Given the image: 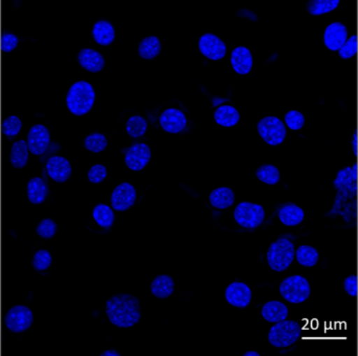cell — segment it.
<instances>
[{
  "instance_id": "6da1fadb",
  "label": "cell",
  "mask_w": 358,
  "mask_h": 356,
  "mask_svg": "<svg viewBox=\"0 0 358 356\" xmlns=\"http://www.w3.org/2000/svg\"><path fill=\"white\" fill-rule=\"evenodd\" d=\"M106 315L113 325L119 328H130L140 322V300L129 294H117L106 303Z\"/></svg>"
},
{
  "instance_id": "7a4b0ae2",
  "label": "cell",
  "mask_w": 358,
  "mask_h": 356,
  "mask_svg": "<svg viewBox=\"0 0 358 356\" xmlns=\"http://www.w3.org/2000/svg\"><path fill=\"white\" fill-rule=\"evenodd\" d=\"M94 101H96V92L92 84L86 81L76 82L69 88L67 94V108L73 115L81 117L92 111Z\"/></svg>"
},
{
  "instance_id": "3957f363",
  "label": "cell",
  "mask_w": 358,
  "mask_h": 356,
  "mask_svg": "<svg viewBox=\"0 0 358 356\" xmlns=\"http://www.w3.org/2000/svg\"><path fill=\"white\" fill-rule=\"evenodd\" d=\"M296 250L294 243L286 238L275 240L267 252V263L273 271L281 273L294 262Z\"/></svg>"
},
{
  "instance_id": "277c9868",
  "label": "cell",
  "mask_w": 358,
  "mask_h": 356,
  "mask_svg": "<svg viewBox=\"0 0 358 356\" xmlns=\"http://www.w3.org/2000/svg\"><path fill=\"white\" fill-rule=\"evenodd\" d=\"M302 328L296 321H284L275 323L269 330L268 342L275 348H287L300 340Z\"/></svg>"
},
{
  "instance_id": "5b68a950",
  "label": "cell",
  "mask_w": 358,
  "mask_h": 356,
  "mask_svg": "<svg viewBox=\"0 0 358 356\" xmlns=\"http://www.w3.org/2000/svg\"><path fill=\"white\" fill-rule=\"evenodd\" d=\"M280 294L287 302L301 304L310 297V284L303 276H292L282 281Z\"/></svg>"
},
{
  "instance_id": "8992f818",
  "label": "cell",
  "mask_w": 358,
  "mask_h": 356,
  "mask_svg": "<svg viewBox=\"0 0 358 356\" xmlns=\"http://www.w3.org/2000/svg\"><path fill=\"white\" fill-rule=\"evenodd\" d=\"M234 217L238 225L245 229H256L265 219V211L260 204L241 202L236 206Z\"/></svg>"
},
{
  "instance_id": "52a82bcc",
  "label": "cell",
  "mask_w": 358,
  "mask_h": 356,
  "mask_svg": "<svg viewBox=\"0 0 358 356\" xmlns=\"http://www.w3.org/2000/svg\"><path fill=\"white\" fill-rule=\"evenodd\" d=\"M259 134L266 144L279 146L285 140L287 130L281 120L275 117H266L257 125Z\"/></svg>"
},
{
  "instance_id": "ba28073f",
  "label": "cell",
  "mask_w": 358,
  "mask_h": 356,
  "mask_svg": "<svg viewBox=\"0 0 358 356\" xmlns=\"http://www.w3.org/2000/svg\"><path fill=\"white\" fill-rule=\"evenodd\" d=\"M34 323L33 311L24 305L13 306L4 317V325L13 334H22Z\"/></svg>"
},
{
  "instance_id": "9c48e42d",
  "label": "cell",
  "mask_w": 358,
  "mask_h": 356,
  "mask_svg": "<svg viewBox=\"0 0 358 356\" xmlns=\"http://www.w3.org/2000/svg\"><path fill=\"white\" fill-rule=\"evenodd\" d=\"M27 146L31 155H43L50 144V134L48 128L41 124L33 126L27 136Z\"/></svg>"
},
{
  "instance_id": "30bf717a",
  "label": "cell",
  "mask_w": 358,
  "mask_h": 356,
  "mask_svg": "<svg viewBox=\"0 0 358 356\" xmlns=\"http://www.w3.org/2000/svg\"><path fill=\"white\" fill-rule=\"evenodd\" d=\"M136 190L131 183H123L113 190L111 204L115 211L124 212L129 210L136 201Z\"/></svg>"
},
{
  "instance_id": "8fae6325",
  "label": "cell",
  "mask_w": 358,
  "mask_h": 356,
  "mask_svg": "<svg viewBox=\"0 0 358 356\" xmlns=\"http://www.w3.org/2000/svg\"><path fill=\"white\" fill-rule=\"evenodd\" d=\"M200 52L210 60H221L227 55L224 42L214 34H204L199 39Z\"/></svg>"
},
{
  "instance_id": "7c38bea8",
  "label": "cell",
  "mask_w": 358,
  "mask_h": 356,
  "mask_svg": "<svg viewBox=\"0 0 358 356\" xmlns=\"http://www.w3.org/2000/svg\"><path fill=\"white\" fill-rule=\"evenodd\" d=\"M225 299L231 306L246 308L252 301V290L242 282L229 284L225 290Z\"/></svg>"
},
{
  "instance_id": "4fadbf2b",
  "label": "cell",
  "mask_w": 358,
  "mask_h": 356,
  "mask_svg": "<svg viewBox=\"0 0 358 356\" xmlns=\"http://www.w3.org/2000/svg\"><path fill=\"white\" fill-rule=\"evenodd\" d=\"M348 40V29L342 22H334L326 27L324 43L328 50L338 52Z\"/></svg>"
},
{
  "instance_id": "5bb4252c",
  "label": "cell",
  "mask_w": 358,
  "mask_h": 356,
  "mask_svg": "<svg viewBox=\"0 0 358 356\" xmlns=\"http://www.w3.org/2000/svg\"><path fill=\"white\" fill-rule=\"evenodd\" d=\"M151 159V150L148 145L136 144L130 147L126 153L125 163L132 171H141L144 169Z\"/></svg>"
},
{
  "instance_id": "9a60e30c",
  "label": "cell",
  "mask_w": 358,
  "mask_h": 356,
  "mask_svg": "<svg viewBox=\"0 0 358 356\" xmlns=\"http://www.w3.org/2000/svg\"><path fill=\"white\" fill-rule=\"evenodd\" d=\"M46 171L52 180L62 183L71 178L73 170L71 163L65 157L54 155L46 163Z\"/></svg>"
},
{
  "instance_id": "2e32d148",
  "label": "cell",
  "mask_w": 358,
  "mask_h": 356,
  "mask_svg": "<svg viewBox=\"0 0 358 356\" xmlns=\"http://www.w3.org/2000/svg\"><path fill=\"white\" fill-rule=\"evenodd\" d=\"M159 123L165 131L169 134H178L187 126V118L179 109L170 108L162 113Z\"/></svg>"
},
{
  "instance_id": "e0dca14e",
  "label": "cell",
  "mask_w": 358,
  "mask_h": 356,
  "mask_svg": "<svg viewBox=\"0 0 358 356\" xmlns=\"http://www.w3.org/2000/svg\"><path fill=\"white\" fill-rule=\"evenodd\" d=\"M80 65L90 73H99L105 67L104 57L92 48H83L78 55Z\"/></svg>"
},
{
  "instance_id": "ac0fdd59",
  "label": "cell",
  "mask_w": 358,
  "mask_h": 356,
  "mask_svg": "<svg viewBox=\"0 0 358 356\" xmlns=\"http://www.w3.org/2000/svg\"><path fill=\"white\" fill-rule=\"evenodd\" d=\"M231 65L235 69L236 73L239 75H246L250 73L252 69V52L248 48L244 46H239L235 48L231 52Z\"/></svg>"
},
{
  "instance_id": "d6986e66",
  "label": "cell",
  "mask_w": 358,
  "mask_h": 356,
  "mask_svg": "<svg viewBox=\"0 0 358 356\" xmlns=\"http://www.w3.org/2000/svg\"><path fill=\"white\" fill-rule=\"evenodd\" d=\"M261 313L265 321L275 324L287 319L289 311L284 303L280 301H269L264 304Z\"/></svg>"
},
{
  "instance_id": "ffe728a7",
  "label": "cell",
  "mask_w": 358,
  "mask_h": 356,
  "mask_svg": "<svg viewBox=\"0 0 358 356\" xmlns=\"http://www.w3.org/2000/svg\"><path fill=\"white\" fill-rule=\"evenodd\" d=\"M92 37L94 41L100 45L107 46L115 41V31L113 25L109 21L100 20L94 25Z\"/></svg>"
},
{
  "instance_id": "44dd1931",
  "label": "cell",
  "mask_w": 358,
  "mask_h": 356,
  "mask_svg": "<svg viewBox=\"0 0 358 356\" xmlns=\"http://www.w3.org/2000/svg\"><path fill=\"white\" fill-rule=\"evenodd\" d=\"M48 195V183L43 178H33L27 183V198L31 204H43Z\"/></svg>"
},
{
  "instance_id": "7402d4cb",
  "label": "cell",
  "mask_w": 358,
  "mask_h": 356,
  "mask_svg": "<svg viewBox=\"0 0 358 356\" xmlns=\"http://www.w3.org/2000/svg\"><path fill=\"white\" fill-rule=\"evenodd\" d=\"M305 213L302 208L294 204H287L279 211V219L287 227H296L304 220Z\"/></svg>"
},
{
  "instance_id": "603a6c76",
  "label": "cell",
  "mask_w": 358,
  "mask_h": 356,
  "mask_svg": "<svg viewBox=\"0 0 358 356\" xmlns=\"http://www.w3.org/2000/svg\"><path fill=\"white\" fill-rule=\"evenodd\" d=\"M176 283L172 277L159 275L151 283V292L157 299H167L173 294Z\"/></svg>"
},
{
  "instance_id": "cb8c5ba5",
  "label": "cell",
  "mask_w": 358,
  "mask_h": 356,
  "mask_svg": "<svg viewBox=\"0 0 358 356\" xmlns=\"http://www.w3.org/2000/svg\"><path fill=\"white\" fill-rule=\"evenodd\" d=\"M29 146L23 140L17 141L10 149V162L15 169H23L29 163Z\"/></svg>"
},
{
  "instance_id": "d4e9b609",
  "label": "cell",
  "mask_w": 358,
  "mask_h": 356,
  "mask_svg": "<svg viewBox=\"0 0 358 356\" xmlns=\"http://www.w3.org/2000/svg\"><path fill=\"white\" fill-rule=\"evenodd\" d=\"M210 202L214 208L224 210L233 206L235 202V194L229 187H218L210 192Z\"/></svg>"
},
{
  "instance_id": "484cf974",
  "label": "cell",
  "mask_w": 358,
  "mask_h": 356,
  "mask_svg": "<svg viewBox=\"0 0 358 356\" xmlns=\"http://www.w3.org/2000/svg\"><path fill=\"white\" fill-rule=\"evenodd\" d=\"M214 118L216 123L223 127H233L240 121V115L237 109L229 105L219 107L215 111Z\"/></svg>"
},
{
  "instance_id": "4316f807",
  "label": "cell",
  "mask_w": 358,
  "mask_h": 356,
  "mask_svg": "<svg viewBox=\"0 0 358 356\" xmlns=\"http://www.w3.org/2000/svg\"><path fill=\"white\" fill-rule=\"evenodd\" d=\"M162 52L161 40L155 36H150L142 40L138 46V55L145 60L157 58Z\"/></svg>"
},
{
  "instance_id": "83f0119b",
  "label": "cell",
  "mask_w": 358,
  "mask_h": 356,
  "mask_svg": "<svg viewBox=\"0 0 358 356\" xmlns=\"http://www.w3.org/2000/svg\"><path fill=\"white\" fill-rule=\"evenodd\" d=\"M296 261L302 266L313 267L320 260V254L317 248L310 245H301L296 252Z\"/></svg>"
},
{
  "instance_id": "f1b7e54d",
  "label": "cell",
  "mask_w": 358,
  "mask_h": 356,
  "mask_svg": "<svg viewBox=\"0 0 358 356\" xmlns=\"http://www.w3.org/2000/svg\"><path fill=\"white\" fill-rule=\"evenodd\" d=\"M92 216H94L96 222L104 229H109V227H113V222H115V213H113V208L107 204H98L94 208Z\"/></svg>"
},
{
  "instance_id": "f546056e",
  "label": "cell",
  "mask_w": 358,
  "mask_h": 356,
  "mask_svg": "<svg viewBox=\"0 0 358 356\" xmlns=\"http://www.w3.org/2000/svg\"><path fill=\"white\" fill-rule=\"evenodd\" d=\"M340 1L338 0H311L307 2V10L313 16L327 14L338 8Z\"/></svg>"
},
{
  "instance_id": "4dcf8cb0",
  "label": "cell",
  "mask_w": 358,
  "mask_h": 356,
  "mask_svg": "<svg viewBox=\"0 0 358 356\" xmlns=\"http://www.w3.org/2000/svg\"><path fill=\"white\" fill-rule=\"evenodd\" d=\"M256 176L259 180L271 185H277L281 179L279 169L275 166L269 165V164L260 166L257 170Z\"/></svg>"
},
{
  "instance_id": "1f68e13d",
  "label": "cell",
  "mask_w": 358,
  "mask_h": 356,
  "mask_svg": "<svg viewBox=\"0 0 358 356\" xmlns=\"http://www.w3.org/2000/svg\"><path fill=\"white\" fill-rule=\"evenodd\" d=\"M147 127H148V125H147L146 120L144 118L140 117V115H134V117L128 120L126 130L132 138H140V136L146 134Z\"/></svg>"
},
{
  "instance_id": "d6a6232c",
  "label": "cell",
  "mask_w": 358,
  "mask_h": 356,
  "mask_svg": "<svg viewBox=\"0 0 358 356\" xmlns=\"http://www.w3.org/2000/svg\"><path fill=\"white\" fill-rule=\"evenodd\" d=\"M107 145H108V141L106 136L101 134H90L84 141V147L94 153L102 152L107 148Z\"/></svg>"
},
{
  "instance_id": "836d02e7",
  "label": "cell",
  "mask_w": 358,
  "mask_h": 356,
  "mask_svg": "<svg viewBox=\"0 0 358 356\" xmlns=\"http://www.w3.org/2000/svg\"><path fill=\"white\" fill-rule=\"evenodd\" d=\"M52 263V257L48 250H40L34 254L31 265L37 271H44L50 269Z\"/></svg>"
},
{
  "instance_id": "e575fe53",
  "label": "cell",
  "mask_w": 358,
  "mask_h": 356,
  "mask_svg": "<svg viewBox=\"0 0 358 356\" xmlns=\"http://www.w3.org/2000/svg\"><path fill=\"white\" fill-rule=\"evenodd\" d=\"M22 128V122L16 115H10L4 120L1 125V132L8 138H13L18 136Z\"/></svg>"
},
{
  "instance_id": "d590c367",
  "label": "cell",
  "mask_w": 358,
  "mask_h": 356,
  "mask_svg": "<svg viewBox=\"0 0 358 356\" xmlns=\"http://www.w3.org/2000/svg\"><path fill=\"white\" fill-rule=\"evenodd\" d=\"M57 231H58V225L50 218L40 221L39 225H37V229H36L37 235L41 237L42 239H52L56 235Z\"/></svg>"
},
{
  "instance_id": "8d00e7d4",
  "label": "cell",
  "mask_w": 358,
  "mask_h": 356,
  "mask_svg": "<svg viewBox=\"0 0 358 356\" xmlns=\"http://www.w3.org/2000/svg\"><path fill=\"white\" fill-rule=\"evenodd\" d=\"M285 123L289 129L300 130L304 127L305 117L300 111H290L286 113Z\"/></svg>"
},
{
  "instance_id": "74e56055",
  "label": "cell",
  "mask_w": 358,
  "mask_h": 356,
  "mask_svg": "<svg viewBox=\"0 0 358 356\" xmlns=\"http://www.w3.org/2000/svg\"><path fill=\"white\" fill-rule=\"evenodd\" d=\"M357 36L353 35L352 37L348 38L346 43L343 45V48L338 50V54H340V57L342 59H351L357 54V48H358V42H357Z\"/></svg>"
},
{
  "instance_id": "f35d334b",
  "label": "cell",
  "mask_w": 358,
  "mask_h": 356,
  "mask_svg": "<svg viewBox=\"0 0 358 356\" xmlns=\"http://www.w3.org/2000/svg\"><path fill=\"white\" fill-rule=\"evenodd\" d=\"M107 176V169L103 165H94L88 171V180L92 183H101Z\"/></svg>"
},
{
  "instance_id": "ab89813d",
  "label": "cell",
  "mask_w": 358,
  "mask_h": 356,
  "mask_svg": "<svg viewBox=\"0 0 358 356\" xmlns=\"http://www.w3.org/2000/svg\"><path fill=\"white\" fill-rule=\"evenodd\" d=\"M18 38L13 34H4L1 36V41H0V48L2 52H10L14 50L18 45Z\"/></svg>"
},
{
  "instance_id": "60d3db41",
  "label": "cell",
  "mask_w": 358,
  "mask_h": 356,
  "mask_svg": "<svg viewBox=\"0 0 358 356\" xmlns=\"http://www.w3.org/2000/svg\"><path fill=\"white\" fill-rule=\"evenodd\" d=\"M345 290L351 297L357 296V277L355 275L349 276L344 282Z\"/></svg>"
},
{
  "instance_id": "b9f144b4",
  "label": "cell",
  "mask_w": 358,
  "mask_h": 356,
  "mask_svg": "<svg viewBox=\"0 0 358 356\" xmlns=\"http://www.w3.org/2000/svg\"><path fill=\"white\" fill-rule=\"evenodd\" d=\"M102 356H121L115 349H108V350L103 351Z\"/></svg>"
},
{
  "instance_id": "7bdbcfd3",
  "label": "cell",
  "mask_w": 358,
  "mask_h": 356,
  "mask_svg": "<svg viewBox=\"0 0 358 356\" xmlns=\"http://www.w3.org/2000/svg\"><path fill=\"white\" fill-rule=\"evenodd\" d=\"M244 356H260V353L257 351H246L243 355Z\"/></svg>"
},
{
  "instance_id": "ee69618b",
  "label": "cell",
  "mask_w": 358,
  "mask_h": 356,
  "mask_svg": "<svg viewBox=\"0 0 358 356\" xmlns=\"http://www.w3.org/2000/svg\"><path fill=\"white\" fill-rule=\"evenodd\" d=\"M0 27H1V18H0ZM0 41H1V35H0Z\"/></svg>"
},
{
  "instance_id": "f6af8a7d",
  "label": "cell",
  "mask_w": 358,
  "mask_h": 356,
  "mask_svg": "<svg viewBox=\"0 0 358 356\" xmlns=\"http://www.w3.org/2000/svg\"><path fill=\"white\" fill-rule=\"evenodd\" d=\"M0 155H1V142H0Z\"/></svg>"
},
{
  "instance_id": "bcb514c9",
  "label": "cell",
  "mask_w": 358,
  "mask_h": 356,
  "mask_svg": "<svg viewBox=\"0 0 358 356\" xmlns=\"http://www.w3.org/2000/svg\"><path fill=\"white\" fill-rule=\"evenodd\" d=\"M0 282H1V280H0ZM0 290H1V283H0Z\"/></svg>"
},
{
  "instance_id": "7dc6e473",
  "label": "cell",
  "mask_w": 358,
  "mask_h": 356,
  "mask_svg": "<svg viewBox=\"0 0 358 356\" xmlns=\"http://www.w3.org/2000/svg\"><path fill=\"white\" fill-rule=\"evenodd\" d=\"M357 42H358V39H357Z\"/></svg>"
}]
</instances>
